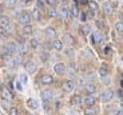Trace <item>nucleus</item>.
Returning a JSON list of instances; mask_svg holds the SVG:
<instances>
[{"label":"nucleus","instance_id":"1","mask_svg":"<svg viewBox=\"0 0 123 115\" xmlns=\"http://www.w3.org/2000/svg\"><path fill=\"white\" fill-rule=\"evenodd\" d=\"M18 20H19V23H22L23 25L30 24V22H31V15L27 12V11H22V12L18 13Z\"/></svg>","mask_w":123,"mask_h":115},{"label":"nucleus","instance_id":"2","mask_svg":"<svg viewBox=\"0 0 123 115\" xmlns=\"http://www.w3.org/2000/svg\"><path fill=\"white\" fill-rule=\"evenodd\" d=\"M112 98H114V92H112L111 90H106V91H103V92L100 94V99H102V102H105V103L111 102Z\"/></svg>","mask_w":123,"mask_h":115},{"label":"nucleus","instance_id":"3","mask_svg":"<svg viewBox=\"0 0 123 115\" xmlns=\"http://www.w3.org/2000/svg\"><path fill=\"white\" fill-rule=\"evenodd\" d=\"M0 94H1V98H3L4 100H12V94L9 92L8 90H7L4 86H0Z\"/></svg>","mask_w":123,"mask_h":115},{"label":"nucleus","instance_id":"4","mask_svg":"<svg viewBox=\"0 0 123 115\" xmlns=\"http://www.w3.org/2000/svg\"><path fill=\"white\" fill-rule=\"evenodd\" d=\"M3 60H4V64L6 66H8V67H15V60H13L12 54H6Z\"/></svg>","mask_w":123,"mask_h":115},{"label":"nucleus","instance_id":"5","mask_svg":"<svg viewBox=\"0 0 123 115\" xmlns=\"http://www.w3.org/2000/svg\"><path fill=\"white\" fill-rule=\"evenodd\" d=\"M40 97L43 99V102H49L52 99V91L51 90H43L40 92Z\"/></svg>","mask_w":123,"mask_h":115},{"label":"nucleus","instance_id":"6","mask_svg":"<svg viewBox=\"0 0 123 115\" xmlns=\"http://www.w3.org/2000/svg\"><path fill=\"white\" fill-rule=\"evenodd\" d=\"M18 51V46L13 42H9L6 44V54H15Z\"/></svg>","mask_w":123,"mask_h":115},{"label":"nucleus","instance_id":"7","mask_svg":"<svg viewBox=\"0 0 123 115\" xmlns=\"http://www.w3.org/2000/svg\"><path fill=\"white\" fill-rule=\"evenodd\" d=\"M59 13H60L64 19H70L71 18V9L68 8V7H66V6H62L60 7V9H59Z\"/></svg>","mask_w":123,"mask_h":115},{"label":"nucleus","instance_id":"8","mask_svg":"<svg viewBox=\"0 0 123 115\" xmlns=\"http://www.w3.org/2000/svg\"><path fill=\"white\" fill-rule=\"evenodd\" d=\"M83 102H84V104H86V106H94V104L96 103V98L94 97L92 94H88V95H87V97L83 99Z\"/></svg>","mask_w":123,"mask_h":115},{"label":"nucleus","instance_id":"9","mask_svg":"<svg viewBox=\"0 0 123 115\" xmlns=\"http://www.w3.org/2000/svg\"><path fill=\"white\" fill-rule=\"evenodd\" d=\"M66 71H67V74H68L70 78H74L75 74H76V64H75V63H70L68 67L66 68Z\"/></svg>","mask_w":123,"mask_h":115},{"label":"nucleus","instance_id":"10","mask_svg":"<svg viewBox=\"0 0 123 115\" xmlns=\"http://www.w3.org/2000/svg\"><path fill=\"white\" fill-rule=\"evenodd\" d=\"M24 67H25V71L30 72V74H34V72L36 71V64H35L32 60H28V62L24 64Z\"/></svg>","mask_w":123,"mask_h":115},{"label":"nucleus","instance_id":"11","mask_svg":"<svg viewBox=\"0 0 123 115\" xmlns=\"http://www.w3.org/2000/svg\"><path fill=\"white\" fill-rule=\"evenodd\" d=\"M63 43L64 44H68V46H72V44L75 43V39H74V36L71 34H64L63 35Z\"/></svg>","mask_w":123,"mask_h":115},{"label":"nucleus","instance_id":"12","mask_svg":"<svg viewBox=\"0 0 123 115\" xmlns=\"http://www.w3.org/2000/svg\"><path fill=\"white\" fill-rule=\"evenodd\" d=\"M66 68H67V66H66L64 63H56V64L54 66V71H55L56 74H63V72L66 71Z\"/></svg>","mask_w":123,"mask_h":115},{"label":"nucleus","instance_id":"13","mask_svg":"<svg viewBox=\"0 0 123 115\" xmlns=\"http://www.w3.org/2000/svg\"><path fill=\"white\" fill-rule=\"evenodd\" d=\"M75 88V83L72 80H66L64 83H63V90L67 91V92H70V91H72Z\"/></svg>","mask_w":123,"mask_h":115},{"label":"nucleus","instance_id":"14","mask_svg":"<svg viewBox=\"0 0 123 115\" xmlns=\"http://www.w3.org/2000/svg\"><path fill=\"white\" fill-rule=\"evenodd\" d=\"M98 114V107L94 106H87V109H84V115H96Z\"/></svg>","mask_w":123,"mask_h":115},{"label":"nucleus","instance_id":"15","mask_svg":"<svg viewBox=\"0 0 123 115\" xmlns=\"http://www.w3.org/2000/svg\"><path fill=\"white\" fill-rule=\"evenodd\" d=\"M103 12H105V15H111L114 12V6L111 3H105L103 4Z\"/></svg>","mask_w":123,"mask_h":115},{"label":"nucleus","instance_id":"16","mask_svg":"<svg viewBox=\"0 0 123 115\" xmlns=\"http://www.w3.org/2000/svg\"><path fill=\"white\" fill-rule=\"evenodd\" d=\"M84 91H86L87 94H95L96 92V86L94 83H88L84 86Z\"/></svg>","mask_w":123,"mask_h":115},{"label":"nucleus","instance_id":"17","mask_svg":"<svg viewBox=\"0 0 123 115\" xmlns=\"http://www.w3.org/2000/svg\"><path fill=\"white\" fill-rule=\"evenodd\" d=\"M63 42L62 40H59V39H55V40L52 42V48H55L56 51H62L63 50Z\"/></svg>","mask_w":123,"mask_h":115},{"label":"nucleus","instance_id":"18","mask_svg":"<svg viewBox=\"0 0 123 115\" xmlns=\"http://www.w3.org/2000/svg\"><path fill=\"white\" fill-rule=\"evenodd\" d=\"M40 82L43 84H51V83H54V76H51V75H43Z\"/></svg>","mask_w":123,"mask_h":115},{"label":"nucleus","instance_id":"19","mask_svg":"<svg viewBox=\"0 0 123 115\" xmlns=\"http://www.w3.org/2000/svg\"><path fill=\"white\" fill-rule=\"evenodd\" d=\"M11 24V20H9L8 16H0V27H8Z\"/></svg>","mask_w":123,"mask_h":115},{"label":"nucleus","instance_id":"20","mask_svg":"<svg viewBox=\"0 0 123 115\" xmlns=\"http://www.w3.org/2000/svg\"><path fill=\"white\" fill-rule=\"evenodd\" d=\"M44 34H46L47 37H55L56 36V31H55V28H52V27H47L44 30Z\"/></svg>","mask_w":123,"mask_h":115},{"label":"nucleus","instance_id":"21","mask_svg":"<svg viewBox=\"0 0 123 115\" xmlns=\"http://www.w3.org/2000/svg\"><path fill=\"white\" fill-rule=\"evenodd\" d=\"M92 39H94V42H95L96 44H99L103 40V35H102L100 32H94V34H92Z\"/></svg>","mask_w":123,"mask_h":115},{"label":"nucleus","instance_id":"22","mask_svg":"<svg viewBox=\"0 0 123 115\" xmlns=\"http://www.w3.org/2000/svg\"><path fill=\"white\" fill-rule=\"evenodd\" d=\"M32 32H34V28L31 27L30 24H25L24 27H23V35L28 36V35H32Z\"/></svg>","mask_w":123,"mask_h":115},{"label":"nucleus","instance_id":"23","mask_svg":"<svg viewBox=\"0 0 123 115\" xmlns=\"http://www.w3.org/2000/svg\"><path fill=\"white\" fill-rule=\"evenodd\" d=\"M27 106L30 107V109H32V110H36L37 107H39V104H37V102L35 99H28L27 100Z\"/></svg>","mask_w":123,"mask_h":115},{"label":"nucleus","instance_id":"24","mask_svg":"<svg viewBox=\"0 0 123 115\" xmlns=\"http://www.w3.org/2000/svg\"><path fill=\"white\" fill-rule=\"evenodd\" d=\"M115 31L118 34H123V20H118L115 23Z\"/></svg>","mask_w":123,"mask_h":115},{"label":"nucleus","instance_id":"25","mask_svg":"<svg viewBox=\"0 0 123 115\" xmlns=\"http://www.w3.org/2000/svg\"><path fill=\"white\" fill-rule=\"evenodd\" d=\"M82 102H83V99H82L80 95H74L72 99H71V103H72V104H80Z\"/></svg>","mask_w":123,"mask_h":115},{"label":"nucleus","instance_id":"26","mask_svg":"<svg viewBox=\"0 0 123 115\" xmlns=\"http://www.w3.org/2000/svg\"><path fill=\"white\" fill-rule=\"evenodd\" d=\"M99 75H100V78L108 76V70L106 68V66H102L100 68H99Z\"/></svg>","mask_w":123,"mask_h":115},{"label":"nucleus","instance_id":"27","mask_svg":"<svg viewBox=\"0 0 123 115\" xmlns=\"http://www.w3.org/2000/svg\"><path fill=\"white\" fill-rule=\"evenodd\" d=\"M80 31L83 32V35H90V34H91V28H90V25L84 24V25H82Z\"/></svg>","mask_w":123,"mask_h":115},{"label":"nucleus","instance_id":"28","mask_svg":"<svg viewBox=\"0 0 123 115\" xmlns=\"http://www.w3.org/2000/svg\"><path fill=\"white\" fill-rule=\"evenodd\" d=\"M32 19H35V20H40V12L39 9L35 8L34 11H32Z\"/></svg>","mask_w":123,"mask_h":115},{"label":"nucleus","instance_id":"29","mask_svg":"<svg viewBox=\"0 0 123 115\" xmlns=\"http://www.w3.org/2000/svg\"><path fill=\"white\" fill-rule=\"evenodd\" d=\"M70 9H71V16H74V18H76V16H79V11H78L76 6H72Z\"/></svg>","mask_w":123,"mask_h":115},{"label":"nucleus","instance_id":"30","mask_svg":"<svg viewBox=\"0 0 123 115\" xmlns=\"http://www.w3.org/2000/svg\"><path fill=\"white\" fill-rule=\"evenodd\" d=\"M30 46H31V48H37V47H39V42H37V39H31Z\"/></svg>","mask_w":123,"mask_h":115},{"label":"nucleus","instance_id":"31","mask_svg":"<svg viewBox=\"0 0 123 115\" xmlns=\"http://www.w3.org/2000/svg\"><path fill=\"white\" fill-rule=\"evenodd\" d=\"M88 7L91 11H96L98 9V4H96V1H88Z\"/></svg>","mask_w":123,"mask_h":115},{"label":"nucleus","instance_id":"32","mask_svg":"<svg viewBox=\"0 0 123 115\" xmlns=\"http://www.w3.org/2000/svg\"><path fill=\"white\" fill-rule=\"evenodd\" d=\"M13 60H15V66L22 63V55H13Z\"/></svg>","mask_w":123,"mask_h":115},{"label":"nucleus","instance_id":"33","mask_svg":"<svg viewBox=\"0 0 123 115\" xmlns=\"http://www.w3.org/2000/svg\"><path fill=\"white\" fill-rule=\"evenodd\" d=\"M6 4L8 7H15L18 4V0H6Z\"/></svg>","mask_w":123,"mask_h":115},{"label":"nucleus","instance_id":"34","mask_svg":"<svg viewBox=\"0 0 123 115\" xmlns=\"http://www.w3.org/2000/svg\"><path fill=\"white\" fill-rule=\"evenodd\" d=\"M117 107L115 106H111V107H108V111H107V114L108 115H115V112H117Z\"/></svg>","mask_w":123,"mask_h":115},{"label":"nucleus","instance_id":"35","mask_svg":"<svg viewBox=\"0 0 123 115\" xmlns=\"http://www.w3.org/2000/svg\"><path fill=\"white\" fill-rule=\"evenodd\" d=\"M7 34H8V31H7V28L4 27H0V37H6Z\"/></svg>","mask_w":123,"mask_h":115},{"label":"nucleus","instance_id":"36","mask_svg":"<svg viewBox=\"0 0 123 115\" xmlns=\"http://www.w3.org/2000/svg\"><path fill=\"white\" fill-rule=\"evenodd\" d=\"M18 50H19V52H20V55H23V54H25L27 48H25V46H24V44H20V46L18 47Z\"/></svg>","mask_w":123,"mask_h":115},{"label":"nucleus","instance_id":"37","mask_svg":"<svg viewBox=\"0 0 123 115\" xmlns=\"http://www.w3.org/2000/svg\"><path fill=\"white\" fill-rule=\"evenodd\" d=\"M46 1V4H48L49 7H55L56 3H58V0H44Z\"/></svg>","mask_w":123,"mask_h":115},{"label":"nucleus","instance_id":"38","mask_svg":"<svg viewBox=\"0 0 123 115\" xmlns=\"http://www.w3.org/2000/svg\"><path fill=\"white\" fill-rule=\"evenodd\" d=\"M48 15L51 16V18H55V16L58 15V12H56V11H55V8H54V7H52V8H51V9H49V11H48Z\"/></svg>","mask_w":123,"mask_h":115},{"label":"nucleus","instance_id":"39","mask_svg":"<svg viewBox=\"0 0 123 115\" xmlns=\"http://www.w3.org/2000/svg\"><path fill=\"white\" fill-rule=\"evenodd\" d=\"M9 115H18V109L16 107H11L9 109Z\"/></svg>","mask_w":123,"mask_h":115},{"label":"nucleus","instance_id":"40","mask_svg":"<svg viewBox=\"0 0 123 115\" xmlns=\"http://www.w3.org/2000/svg\"><path fill=\"white\" fill-rule=\"evenodd\" d=\"M20 82H22V83H27V75L25 74L20 75Z\"/></svg>","mask_w":123,"mask_h":115},{"label":"nucleus","instance_id":"41","mask_svg":"<svg viewBox=\"0 0 123 115\" xmlns=\"http://www.w3.org/2000/svg\"><path fill=\"white\" fill-rule=\"evenodd\" d=\"M66 55L72 56V55H74V50H72V48H67V50H66Z\"/></svg>","mask_w":123,"mask_h":115},{"label":"nucleus","instance_id":"42","mask_svg":"<svg viewBox=\"0 0 123 115\" xmlns=\"http://www.w3.org/2000/svg\"><path fill=\"white\" fill-rule=\"evenodd\" d=\"M36 7H37V9H43L44 8V4L42 3V1H36Z\"/></svg>","mask_w":123,"mask_h":115},{"label":"nucleus","instance_id":"43","mask_svg":"<svg viewBox=\"0 0 123 115\" xmlns=\"http://www.w3.org/2000/svg\"><path fill=\"white\" fill-rule=\"evenodd\" d=\"M16 88H18L19 91H22V82H18V83H16Z\"/></svg>","mask_w":123,"mask_h":115},{"label":"nucleus","instance_id":"44","mask_svg":"<svg viewBox=\"0 0 123 115\" xmlns=\"http://www.w3.org/2000/svg\"><path fill=\"white\" fill-rule=\"evenodd\" d=\"M43 107H44V110H46V111H48V110H49V104H48V102H44Z\"/></svg>","mask_w":123,"mask_h":115},{"label":"nucleus","instance_id":"45","mask_svg":"<svg viewBox=\"0 0 123 115\" xmlns=\"http://www.w3.org/2000/svg\"><path fill=\"white\" fill-rule=\"evenodd\" d=\"M115 115H123V110L122 109H118L117 112H115Z\"/></svg>","mask_w":123,"mask_h":115},{"label":"nucleus","instance_id":"46","mask_svg":"<svg viewBox=\"0 0 123 115\" xmlns=\"http://www.w3.org/2000/svg\"><path fill=\"white\" fill-rule=\"evenodd\" d=\"M80 18H82V20L84 22V20L87 19V15H86V13H82V15H80Z\"/></svg>","mask_w":123,"mask_h":115},{"label":"nucleus","instance_id":"47","mask_svg":"<svg viewBox=\"0 0 123 115\" xmlns=\"http://www.w3.org/2000/svg\"><path fill=\"white\" fill-rule=\"evenodd\" d=\"M20 1H22L23 4H27V3H30L31 0H20Z\"/></svg>","mask_w":123,"mask_h":115},{"label":"nucleus","instance_id":"48","mask_svg":"<svg viewBox=\"0 0 123 115\" xmlns=\"http://www.w3.org/2000/svg\"><path fill=\"white\" fill-rule=\"evenodd\" d=\"M96 25H98V27H100V28H102V22H96Z\"/></svg>","mask_w":123,"mask_h":115},{"label":"nucleus","instance_id":"49","mask_svg":"<svg viewBox=\"0 0 123 115\" xmlns=\"http://www.w3.org/2000/svg\"><path fill=\"white\" fill-rule=\"evenodd\" d=\"M120 109L123 110V100H122V102H120Z\"/></svg>","mask_w":123,"mask_h":115},{"label":"nucleus","instance_id":"50","mask_svg":"<svg viewBox=\"0 0 123 115\" xmlns=\"http://www.w3.org/2000/svg\"><path fill=\"white\" fill-rule=\"evenodd\" d=\"M122 60H123V55H122Z\"/></svg>","mask_w":123,"mask_h":115}]
</instances>
